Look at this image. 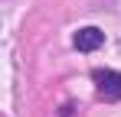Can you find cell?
Listing matches in <instances>:
<instances>
[{
    "mask_svg": "<svg viewBox=\"0 0 121 117\" xmlns=\"http://www.w3.org/2000/svg\"><path fill=\"white\" fill-rule=\"evenodd\" d=\"M75 49L79 52H95V49H101L105 46V33H101L98 26H82L79 33H75Z\"/></svg>",
    "mask_w": 121,
    "mask_h": 117,
    "instance_id": "2",
    "label": "cell"
},
{
    "mask_svg": "<svg viewBox=\"0 0 121 117\" xmlns=\"http://www.w3.org/2000/svg\"><path fill=\"white\" fill-rule=\"evenodd\" d=\"M95 85H98V94L108 101H121V72L115 68H95Z\"/></svg>",
    "mask_w": 121,
    "mask_h": 117,
    "instance_id": "1",
    "label": "cell"
}]
</instances>
